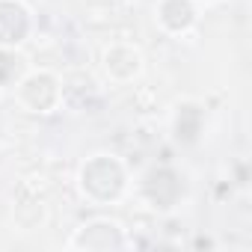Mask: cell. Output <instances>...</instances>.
Instances as JSON below:
<instances>
[{
	"label": "cell",
	"instance_id": "cell-1",
	"mask_svg": "<svg viewBox=\"0 0 252 252\" xmlns=\"http://www.w3.org/2000/svg\"><path fill=\"white\" fill-rule=\"evenodd\" d=\"M80 193L98 205L116 202L128 187V172L113 155H95L80 166Z\"/></svg>",
	"mask_w": 252,
	"mask_h": 252
},
{
	"label": "cell",
	"instance_id": "cell-2",
	"mask_svg": "<svg viewBox=\"0 0 252 252\" xmlns=\"http://www.w3.org/2000/svg\"><path fill=\"white\" fill-rule=\"evenodd\" d=\"M18 101L30 113H54L60 104V80L51 71H33L18 83Z\"/></svg>",
	"mask_w": 252,
	"mask_h": 252
},
{
	"label": "cell",
	"instance_id": "cell-3",
	"mask_svg": "<svg viewBox=\"0 0 252 252\" xmlns=\"http://www.w3.org/2000/svg\"><path fill=\"white\" fill-rule=\"evenodd\" d=\"M30 33V12L18 0H0V48H15Z\"/></svg>",
	"mask_w": 252,
	"mask_h": 252
},
{
	"label": "cell",
	"instance_id": "cell-4",
	"mask_svg": "<svg viewBox=\"0 0 252 252\" xmlns=\"http://www.w3.org/2000/svg\"><path fill=\"white\" fill-rule=\"evenodd\" d=\"M104 71L113 80H134L143 71V54L134 45H110L104 51Z\"/></svg>",
	"mask_w": 252,
	"mask_h": 252
},
{
	"label": "cell",
	"instance_id": "cell-5",
	"mask_svg": "<svg viewBox=\"0 0 252 252\" xmlns=\"http://www.w3.org/2000/svg\"><path fill=\"white\" fill-rule=\"evenodd\" d=\"M125 237L119 231L116 222H107V220H95L89 225H80L77 234L71 237L68 246H86V249H110V246H122Z\"/></svg>",
	"mask_w": 252,
	"mask_h": 252
},
{
	"label": "cell",
	"instance_id": "cell-6",
	"mask_svg": "<svg viewBox=\"0 0 252 252\" xmlns=\"http://www.w3.org/2000/svg\"><path fill=\"white\" fill-rule=\"evenodd\" d=\"M158 24L166 33H172V36L187 33L196 24L193 0H160V3H158Z\"/></svg>",
	"mask_w": 252,
	"mask_h": 252
},
{
	"label": "cell",
	"instance_id": "cell-7",
	"mask_svg": "<svg viewBox=\"0 0 252 252\" xmlns=\"http://www.w3.org/2000/svg\"><path fill=\"white\" fill-rule=\"evenodd\" d=\"M175 137L181 143H193L202 131V110L196 104H178V113H175Z\"/></svg>",
	"mask_w": 252,
	"mask_h": 252
}]
</instances>
